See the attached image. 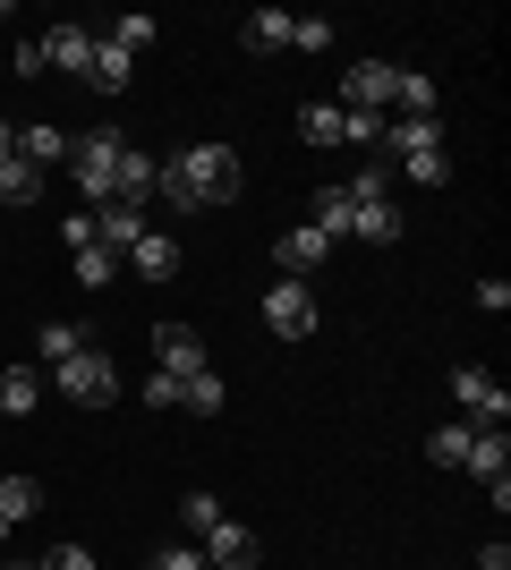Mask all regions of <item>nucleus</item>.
Segmentation results:
<instances>
[{
    "label": "nucleus",
    "instance_id": "obj_1",
    "mask_svg": "<svg viewBox=\"0 0 511 570\" xmlns=\"http://www.w3.org/2000/svg\"><path fill=\"white\" fill-rule=\"evenodd\" d=\"M154 196H163L170 214L230 205V196H239V154H230V145H188V154H170V163L154 170Z\"/></svg>",
    "mask_w": 511,
    "mask_h": 570
},
{
    "label": "nucleus",
    "instance_id": "obj_2",
    "mask_svg": "<svg viewBox=\"0 0 511 570\" xmlns=\"http://www.w3.org/2000/svg\"><path fill=\"white\" fill-rule=\"evenodd\" d=\"M384 154L401 163V179H417V188H443L452 179V154H443V128L435 119H384Z\"/></svg>",
    "mask_w": 511,
    "mask_h": 570
},
{
    "label": "nucleus",
    "instance_id": "obj_3",
    "mask_svg": "<svg viewBox=\"0 0 511 570\" xmlns=\"http://www.w3.org/2000/svg\"><path fill=\"white\" fill-rule=\"evenodd\" d=\"M120 154H128L120 128H86V137H69V179L86 188V205H95V214L120 196V188H111V179H120Z\"/></svg>",
    "mask_w": 511,
    "mask_h": 570
},
{
    "label": "nucleus",
    "instance_id": "obj_4",
    "mask_svg": "<svg viewBox=\"0 0 511 570\" xmlns=\"http://www.w3.org/2000/svg\"><path fill=\"white\" fill-rule=\"evenodd\" d=\"M51 392H60V401H77V409H111V401H120V366L86 341L77 357H60V366H51Z\"/></svg>",
    "mask_w": 511,
    "mask_h": 570
},
{
    "label": "nucleus",
    "instance_id": "obj_5",
    "mask_svg": "<svg viewBox=\"0 0 511 570\" xmlns=\"http://www.w3.org/2000/svg\"><path fill=\"white\" fill-rule=\"evenodd\" d=\"M265 333L273 341H307L316 333V289L307 282H273L265 289Z\"/></svg>",
    "mask_w": 511,
    "mask_h": 570
},
{
    "label": "nucleus",
    "instance_id": "obj_6",
    "mask_svg": "<svg viewBox=\"0 0 511 570\" xmlns=\"http://www.w3.org/2000/svg\"><path fill=\"white\" fill-rule=\"evenodd\" d=\"M60 238H69V264H77V282H86V289L120 282V256L95 238V214H69V222H60Z\"/></svg>",
    "mask_w": 511,
    "mask_h": 570
},
{
    "label": "nucleus",
    "instance_id": "obj_7",
    "mask_svg": "<svg viewBox=\"0 0 511 570\" xmlns=\"http://www.w3.org/2000/svg\"><path fill=\"white\" fill-rule=\"evenodd\" d=\"M196 553H205L214 570H256V562H265V546H256V528H239V520H214L205 537H196Z\"/></svg>",
    "mask_w": 511,
    "mask_h": 570
},
{
    "label": "nucleus",
    "instance_id": "obj_8",
    "mask_svg": "<svg viewBox=\"0 0 511 570\" xmlns=\"http://www.w3.org/2000/svg\"><path fill=\"white\" fill-rule=\"evenodd\" d=\"M392 86H401L392 60H350V77H341V111H384Z\"/></svg>",
    "mask_w": 511,
    "mask_h": 570
},
{
    "label": "nucleus",
    "instance_id": "obj_9",
    "mask_svg": "<svg viewBox=\"0 0 511 570\" xmlns=\"http://www.w3.org/2000/svg\"><path fill=\"white\" fill-rule=\"evenodd\" d=\"M452 392H461L469 426H503V417H511V392L494 375H478V366H452Z\"/></svg>",
    "mask_w": 511,
    "mask_h": 570
},
{
    "label": "nucleus",
    "instance_id": "obj_10",
    "mask_svg": "<svg viewBox=\"0 0 511 570\" xmlns=\"http://www.w3.org/2000/svg\"><path fill=\"white\" fill-rule=\"evenodd\" d=\"M154 357H163V375H205V333L196 324H154Z\"/></svg>",
    "mask_w": 511,
    "mask_h": 570
},
{
    "label": "nucleus",
    "instance_id": "obj_11",
    "mask_svg": "<svg viewBox=\"0 0 511 570\" xmlns=\"http://www.w3.org/2000/svg\"><path fill=\"white\" fill-rule=\"evenodd\" d=\"M324 256H333V238H324V230H282V238H273V264H282V282H307Z\"/></svg>",
    "mask_w": 511,
    "mask_h": 570
},
{
    "label": "nucleus",
    "instance_id": "obj_12",
    "mask_svg": "<svg viewBox=\"0 0 511 570\" xmlns=\"http://www.w3.org/2000/svg\"><path fill=\"white\" fill-rule=\"evenodd\" d=\"M120 264L137 273V282H179V238H170V230H146Z\"/></svg>",
    "mask_w": 511,
    "mask_h": 570
},
{
    "label": "nucleus",
    "instance_id": "obj_13",
    "mask_svg": "<svg viewBox=\"0 0 511 570\" xmlns=\"http://www.w3.org/2000/svg\"><path fill=\"white\" fill-rule=\"evenodd\" d=\"M146 230H154V222H146V205H128V196H111V205L95 214V238L111 247V256H128V247H137Z\"/></svg>",
    "mask_w": 511,
    "mask_h": 570
},
{
    "label": "nucleus",
    "instance_id": "obj_14",
    "mask_svg": "<svg viewBox=\"0 0 511 570\" xmlns=\"http://www.w3.org/2000/svg\"><path fill=\"white\" fill-rule=\"evenodd\" d=\"M43 69L86 77V69H95V35H86V26H51V35H43Z\"/></svg>",
    "mask_w": 511,
    "mask_h": 570
},
{
    "label": "nucleus",
    "instance_id": "obj_15",
    "mask_svg": "<svg viewBox=\"0 0 511 570\" xmlns=\"http://www.w3.org/2000/svg\"><path fill=\"white\" fill-rule=\"evenodd\" d=\"M43 409V375L35 366H0V417H35Z\"/></svg>",
    "mask_w": 511,
    "mask_h": 570
},
{
    "label": "nucleus",
    "instance_id": "obj_16",
    "mask_svg": "<svg viewBox=\"0 0 511 570\" xmlns=\"http://www.w3.org/2000/svg\"><path fill=\"white\" fill-rule=\"evenodd\" d=\"M18 163H35V170L69 163V128H51V119H35V128H18Z\"/></svg>",
    "mask_w": 511,
    "mask_h": 570
},
{
    "label": "nucleus",
    "instance_id": "obj_17",
    "mask_svg": "<svg viewBox=\"0 0 511 570\" xmlns=\"http://www.w3.org/2000/svg\"><path fill=\"white\" fill-rule=\"evenodd\" d=\"M350 222H358V196L350 188H316V222H307V230H324L341 247V238H350Z\"/></svg>",
    "mask_w": 511,
    "mask_h": 570
},
{
    "label": "nucleus",
    "instance_id": "obj_18",
    "mask_svg": "<svg viewBox=\"0 0 511 570\" xmlns=\"http://www.w3.org/2000/svg\"><path fill=\"white\" fill-rule=\"evenodd\" d=\"M503 460H511L503 426H478V434H469V460H461V469H469V476H487V485H494V476H511Z\"/></svg>",
    "mask_w": 511,
    "mask_h": 570
},
{
    "label": "nucleus",
    "instance_id": "obj_19",
    "mask_svg": "<svg viewBox=\"0 0 511 570\" xmlns=\"http://www.w3.org/2000/svg\"><path fill=\"white\" fill-rule=\"evenodd\" d=\"M239 43L247 51H291V9H247Z\"/></svg>",
    "mask_w": 511,
    "mask_h": 570
},
{
    "label": "nucleus",
    "instance_id": "obj_20",
    "mask_svg": "<svg viewBox=\"0 0 511 570\" xmlns=\"http://www.w3.org/2000/svg\"><path fill=\"white\" fill-rule=\"evenodd\" d=\"M102 86V95H128L137 86V51H120V43H95V69H86Z\"/></svg>",
    "mask_w": 511,
    "mask_h": 570
},
{
    "label": "nucleus",
    "instance_id": "obj_21",
    "mask_svg": "<svg viewBox=\"0 0 511 570\" xmlns=\"http://www.w3.org/2000/svg\"><path fill=\"white\" fill-rule=\"evenodd\" d=\"M401 230H410V222H401V205H392V196H384V205H358V222H350V238H366V247H392Z\"/></svg>",
    "mask_w": 511,
    "mask_h": 570
},
{
    "label": "nucleus",
    "instance_id": "obj_22",
    "mask_svg": "<svg viewBox=\"0 0 511 570\" xmlns=\"http://www.w3.org/2000/svg\"><path fill=\"white\" fill-rule=\"evenodd\" d=\"M154 170H163V163H154V154H137V145H128V154H120V179H111V188H120L128 205H146V196H154Z\"/></svg>",
    "mask_w": 511,
    "mask_h": 570
},
{
    "label": "nucleus",
    "instance_id": "obj_23",
    "mask_svg": "<svg viewBox=\"0 0 511 570\" xmlns=\"http://www.w3.org/2000/svg\"><path fill=\"white\" fill-rule=\"evenodd\" d=\"M35 511H43V485H35V476H0V520L18 528V520H35Z\"/></svg>",
    "mask_w": 511,
    "mask_h": 570
},
{
    "label": "nucleus",
    "instance_id": "obj_24",
    "mask_svg": "<svg viewBox=\"0 0 511 570\" xmlns=\"http://www.w3.org/2000/svg\"><path fill=\"white\" fill-rule=\"evenodd\" d=\"M469 434H478V426H469V417H452V426H435V434H426V460H435V469H461V460H469Z\"/></svg>",
    "mask_w": 511,
    "mask_h": 570
},
{
    "label": "nucleus",
    "instance_id": "obj_25",
    "mask_svg": "<svg viewBox=\"0 0 511 570\" xmlns=\"http://www.w3.org/2000/svg\"><path fill=\"white\" fill-rule=\"evenodd\" d=\"M35 196H43V170L9 154V163H0V205H35Z\"/></svg>",
    "mask_w": 511,
    "mask_h": 570
},
{
    "label": "nucleus",
    "instance_id": "obj_26",
    "mask_svg": "<svg viewBox=\"0 0 511 570\" xmlns=\"http://www.w3.org/2000/svg\"><path fill=\"white\" fill-rule=\"evenodd\" d=\"M179 409H188V417H222V375H214V366L179 383Z\"/></svg>",
    "mask_w": 511,
    "mask_h": 570
},
{
    "label": "nucleus",
    "instance_id": "obj_27",
    "mask_svg": "<svg viewBox=\"0 0 511 570\" xmlns=\"http://www.w3.org/2000/svg\"><path fill=\"white\" fill-rule=\"evenodd\" d=\"M298 137L307 145H341V102H307V111H298Z\"/></svg>",
    "mask_w": 511,
    "mask_h": 570
},
{
    "label": "nucleus",
    "instance_id": "obj_28",
    "mask_svg": "<svg viewBox=\"0 0 511 570\" xmlns=\"http://www.w3.org/2000/svg\"><path fill=\"white\" fill-rule=\"evenodd\" d=\"M102 43H120V51H137V60H146V43H154V18H137V9H128V18H111V35H102Z\"/></svg>",
    "mask_w": 511,
    "mask_h": 570
},
{
    "label": "nucleus",
    "instance_id": "obj_29",
    "mask_svg": "<svg viewBox=\"0 0 511 570\" xmlns=\"http://www.w3.org/2000/svg\"><path fill=\"white\" fill-rule=\"evenodd\" d=\"M214 520H222V502H214V494H179V528H188V546H196Z\"/></svg>",
    "mask_w": 511,
    "mask_h": 570
},
{
    "label": "nucleus",
    "instance_id": "obj_30",
    "mask_svg": "<svg viewBox=\"0 0 511 570\" xmlns=\"http://www.w3.org/2000/svg\"><path fill=\"white\" fill-rule=\"evenodd\" d=\"M341 145H384V111H341Z\"/></svg>",
    "mask_w": 511,
    "mask_h": 570
},
{
    "label": "nucleus",
    "instance_id": "obj_31",
    "mask_svg": "<svg viewBox=\"0 0 511 570\" xmlns=\"http://www.w3.org/2000/svg\"><path fill=\"white\" fill-rule=\"evenodd\" d=\"M35 350H43L51 366H60V357H77V350H86V333H77V324H43V341H35Z\"/></svg>",
    "mask_w": 511,
    "mask_h": 570
},
{
    "label": "nucleus",
    "instance_id": "obj_32",
    "mask_svg": "<svg viewBox=\"0 0 511 570\" xmlns=\"http://www.w3.org/2000/svg\"><path fill=\"white\" fill-rule=\"evenodd\" d=\"M291 51H333V18H291Z\"/></svg>",
    "mask_w": 511,
    "mask_h": 570
},
{
    "label": "nucleus",
    "instance_id": "obj_33",
    "mask_svg": "<svg viewBox=\"0 0 511 570\" xmlns=\"http://www.w3.org/2000/svg\"><path fill=\"white\" fill-rule=\"evenodd\" d=\"M146 570H214V562H205V553H196V546H163V553H154Z\"/></svg>",
    "mask_w": 511,
    "mask_h": 570
},
{
    "label": "nucleus",
    "instance_id": "obj_34",
    "mask_svg": "<svg viewBox=\"0 0 511 570\" xmlns=\"http://www.w3.org/2000/svg\"><path fill=\"white\" fill-rule=\"evenodd\" d=\"M146 409H179V375H163V366H154V375H146Z\"/></svg>",
    "mask_w": 511,
    "mask_h": 570
},
{
    "label": "nucleus",
    "instance_id": "obj_35",
    "mask_svg": "<svg viewBox=\"0 0 511 570\" xmlns=\"http://www.w3.org/2000/svg\"><path fill=\"white\" fill-rule=\"evenodd\" d=\"M478 307L503 315V307H511V282H494V273H487V282H478Z\"/></svg>",
    "mask_w": 511,
    "mask_h": 570
},
{
    "label": "nucleus",
    "instance_id": "obj_36",
    "mask_svg": "<svg viewBox=\"0 0 511 570\" xmlns=\"http://www.w3.org/2000/svg\"><path fill=\"white\" fill-rule=\"evenodd\" d=\"M43 570H95V553H86V546H60V553H51Z\"/></svg>",
    "mask_w": 511,
    "mask_h": 570
},
{
    "label": "nucleus",
    "instance_id": "obj_37",
    "mask_svg": "<svg viewBox=\"0 0 511 570\" xmlns=\"http://www.w3.org/2000/svg\"><path fill=\"white\" fill-rule=\"evenodd\" d=\"M478 570H511V546H487V553H478Z\"/></svg>",
    "mask_w": 511,
    "mask_h": 570
},
{
    "label": "nucleus",
    "instance_id": "obj_38",
    "mask_svg": "<svg viewBox=\"0 0 511 570\" xmlns=\"http://www.w3.org/2000/svg\"><path fill=\"white\" fill-rule=\"evenodd\" d=\"M9 154H18V128H9V119H0V163H9Z\"/></svg>",
    "mask_w": 511,
    "mask_h": 570
},
{
    "label": "nucleus",
    "instance_id": "obj_39",
    "mask_svg": "<svg viewBox=\"0 0 511 570\" xmlns=\"http://www.w3.org/2000/svg\"><path fill=\"white\" fill-rule=\"evenodd\" d=\"M0 570H43V562H0Z\"/></svg>",
    "mask_w": 511,
    "mask_h": 570
},
{
    "label": "nucleus",
    "instance_id": "obj_40",
    "mask_svg": "<svg viewBox=\"0 0 511 570\" xmlns=\"http://www.w3.org/2000/svg\"><path fill=\"white\" fill-rule=\"evenodd\" d=\"M0 546H9V520H0Z\"/></svg>",
    "mask_w": 511,
    "mask_h": 570
}]
</instances>
